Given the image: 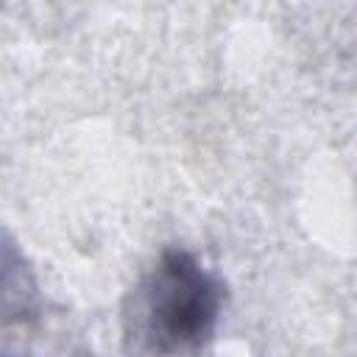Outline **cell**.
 <instances>
[{
    "instance_id": "obj_1",
    "label": "cell",
    "mask_w": 357,
    "mask_h": 357,
    "mask_svg": "<svg viewBox=\"0 0 357 357\" xmlns=\"http://www.w3.org/2000/svg\"><path fill=\"white\" fill-rule=\"evenodd\" d=\"M223 290L187 251H165L142 287L139 329L162 354L201 349L218 324Z\"/></svg>"
}]
</instances>
